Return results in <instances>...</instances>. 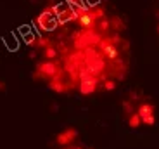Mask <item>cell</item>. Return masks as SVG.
I'll return each instance as SVG.
<instances>
[{"mask_svg": "<svg viewBox=\"0 0 159 149\" xmlns=\"http://www.w3.org/2000/svg\"><path fill=\"white\" fill-rule=\"evenodd\" d=\"M38 75L42 77H59V68H57L56 63H52V61H47V63H42L38 66Z\"/></svg>", "mask_w": 159, "mask_h": 149, "instance_id": "1", "label": "cell"}, {"mask_svg": "<svg viewBox=\"0 0 159 149\" xmlns=\"http://www.w3.org/2000/svg\"><path fill=\"white\" fill-rule=\"evenodd\" d=\"M95 87H97L95 78L85 77L83 81H81V87H80V90H81V94H92L93 90H95Z\"/></svg>", "mask_w": 159, "mask_h": 149, "instance_id": "2", "label": "cell"}, {"mask_svg": "<svg viewBox=\"0 0 159 149\" xmlns=\"http://www.w3.org/2000/svg\"><path fill=\"white\" fill-rule=\"evenodd\" d=\"M75 137H76V130H66L64 133H61L59 137H57V142H59V144H68V142H71Z\"/></svg>", "mask_w": 159, "mask_h": 149, "instance_id": "3", "label": "cell"}, {"mask_svg": "<svg viewBox=\"0 0 159 149\" xmlns=\"http://www.w3.org/2000/svg\"><path fill=\"white\" fill-rule=\"evenodd\" d=\"M152 111H154V108H152L151 104H142L140 109H139L140 120H143V118H147V116H152Z\"/></svg>", "mask_w": 159, "mask_h": 149, "instance_id": "4", "label": "cell"}, {"mask_svg": "<svg viewBox=\"0 0 159 149\" xmlns=\"http://www.w3.org/2000/svg\"><path fill=\"white\" fill-rule=\"evenodd\" d=\"M109 24L112 26V30H125V23L121 21V17H119V16H114V17H111V21H109Z\"/></svg>", "mask_w": 159, "mask_h": 149, "instance_id": "5", "label": "cell"}, {"mask_svg": "<svg viewBox=\"0 0 159 149\" xmlns=\"http://www.w3.org/2000/svg\"><path fill=\"white\" fill-rule=\"evenodd\" d=\"M56 49H54V47H50V45H48V47H45V57H47V59L48 61H52V59H54V57H56Z\"/></svg>", "mask_w": 159, "mask_h": 149, "instance_id": "6", "label": "cell"}, {"mask_svg": "<svg viewBox=\"0 0 159 149\" xmlns=\"http://www.w3.org/2000/svg\"><path fill=\"white\" fill-rule=\"evenodd\" d=\"M139 123H140V116L139 114H133V116L130 118V127L135 128V127H139Z\"/></svg>", "mask_w": 159, "mask_h": 149, "instance_id": "7", "label": "cell"}, {"mask_svg": "<svg viewBox=\"0 0 159 149\" xmlns=\"http://www.w3.org/2000/svg\"><path fill=\"white\" fill-rule=\"evenodd\" d=\"M104 89H106V90H114L116 89V83H114V81H111V80H107L106 83H104Z\"/></svg>", "mask_w": 159, "mask_h": 149, "instance_id": "8", "label": "cell"}, {"mask_svg": "<svg viewBox=\"0 0 159 149\" xmlns=\"http://www.w3.org/2000/svg\"><path fill=\"white\" fill-rule=\"evenodd\" d=\"M66 2H68L71 7H76V5H81V4H83V0H66Z\"/></svg>", "mask_w": 159, "mask_h": 149, "instance_id": "9", "label": "cell"}, {"mask_svg": "<svg viewBox=\"0 0 159 149\" xmlns=\"http://www.w3.org/2000/svg\"><path fill=\"white\" fill-rule=\"evenodd\" d=\"M143 123H145V125H152V123H154V116H147V118H143Z\"/></svg>", "mask_w": 159, "mask_h": 149, "instance_id": "10", "label": "cell"}, {"mask_svg": "<svg viewBox=\"0 0 159 149\" xmlns=\"http://www.w3.org/2000/svg\"><path fill=\"white\" fill-rule=\"evenodd\" d=\"M157 31H159V26H157Z\"/></svg>", "mask_w": 159, "mask_h": 149, "instance_id": "11", "label": "cell"}]
</instances>
